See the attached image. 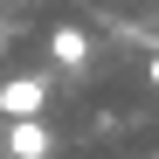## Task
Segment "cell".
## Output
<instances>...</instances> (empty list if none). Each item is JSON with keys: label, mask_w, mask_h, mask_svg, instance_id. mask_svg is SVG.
I'll return each instance as SVG.
<instances>
[{"label": "cell", "mask_w": 159, "mask_h": 159, "mask_svg": "<svg viewBox=\"0 0 159 159\" xmlns=\"http://www.w3.org/2000/svg\"><path fill=\"white\" fill-rule=\"evenodd\" d=\"M145 76H152V90H159V48H152V62H145Z\"/></svg>", "instance_id": "277c9868"}, {"label": "cell", "mask_w": 159, "mask_h": 159, "mask_svg": "<svg viewBox=\"0 0 159 159\" xmlns=\"http://www.w3.org/2000/svg\"><path fill=\"white\" fill-rule=\"evenodd\" d=\"M48 62H56V69H90V35L83 28H48Z\"/></svg>", "instance_id": "3957f363"}, {"label": "cell", "mask_w": 159, "mask_h": 159, "mask_svg": "<svg viewBox=\"0 0 159 159\" xmlns=\"http://www.w3.org/2000/svg\"><path fill=\"white\" fill-rule=\"evenodd\" d=\"M48 152H56L48 118H7V159H48Z\"/></svg>", "instance_id": "7a4b0ae2"}, {"label": "cell", "mask_w": 159, "mask_h": 159, "mask_svg": "<svg viewBox=\"0 0 159 159\" xmlns=\"http://www.w3.org/2000/svg\"><path fill=\"white\" fill-rule=\"evenodd\" d=\"M152 159H159V152H152Z\"/></svg>", "instance_id": "5b68a950"}, {"label": "cell", "mask_w": 159, "mask_h": 159, "mask_svg": "<svg viewBox=\"0 0 159 159\" xmlns=\"http://www.w3.org/2000/svg\"><path fill=\"white\" fill-rule=\"evenodd\" d=\"M48 111V76H7L0 83V118H42Z\"/></svg>", "instance_id": "6da1fadb"}]
</instances>
